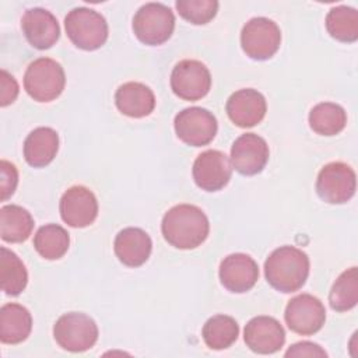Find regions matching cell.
Listing matches in <instances>:
<instances>
[{"mask_svg": "<svg viewBox=\"0 0 358 358\" xmlns=\"http://www.w3.org/2000/svg\"><path fill=\"white\" fill-rule=\"evenodd\" d=\"M0 105L7 106L13 103L18 95V84L13 76H10L6 70H1L0 77Z\"/></svg>", "mask_w": 358, "mask_h": 358, "instance_id": "cell-32", "label": "cell"}, {"mask_svg": "<svg viewBox=\"0 0 358 358\" xmlns=\"http://www.w3.org/2000/svg\"><path fill=\"white\" fill-rule=\"evenodd\" d=\"M259 278L257 263L245 253H232L220 264V281L231 292L243 294L252 289Z\"/></svg>", "mask_w": 358, "mask_h": 358, "instance_id": "cell-16", "label": "cell"}, {"mask_svg": "<svg viewBox=\"0 0 358 358\" xmlns=\"http://www.w3.org/2000/svg\"><path fill=\"white\" fill-rule=\"evenodd\" d=\"M285 357H327L326 351L310 341H301L296 344H292L287 352Z\"/></svg>", "mask_w": 358, "mask_h": 358, "instance_id": "cell-33", "label": "cell"}, {"mask_svg": "<svg viewBox=\"0 0 358 358\" xmlns=\"http://www.w3.org/2000/svg\"><path fill=\"white\" fill-rule=\"evenodd\" d=\"M0 282L4 294L17 296L28 282V273L21 259L7 248L0 249Z\"/></svg>", "mask_w": 358, "mask_h": 358, "instance_id": "cell-25", "label": "cell"}, {"mask_svg": "<svg viewBox=\"0 0 358 358\" xmlns=\"http://www.w3.org/2000/svg\"><path fill=\"white\" fill-rule=\"evenodd\" d=\"M227 113L239 127H253L263 120L267 110L266 98L257 90L243 88L235 91L227 101Z\"/></svg>", "mask_w": 358, "mask_h": 358, "instance_id": "cell-18", "label": "cell"}, {"mask_svg": "<svg viewBox=\"0 0 358 358\" xmlns=\"http://www.w3.org/2000/svg\"><path fill=\"white\" fill-rule=\"evenodd\" d=\"M267 282L277 291L289 294L301 289L309 275V257L295 246H281L264 262Z\"/></svg>", "mask_w": 358, "mask_h": 358, "instance_id": "cell-2", "label": "cell"}, {"mask_svg": "<svg viewBox=\"0 0 358 358\" xmlns=\"http://www.w3.org/2000/svg\"><path fill=\"white\" fill-rule=\"evenodd\" d=\"M173 124L178 138L192 147H201L211 143L218 127L215 116L200 106L180 110L175 116Z\"/></svg>", "mask_w": 358, "mask_h": 358, "instance_id": "cell-9", "label": "cell"}, {"mask_svg": "<svg viewBox=\"0 0 358 358\" xmlns=\"http://www.w3.org/2000/svg\"><path fill=\"white\" fill-rule=\"evenodd\" d=\"M69 39L83 50H96L108 39V24L103 15L87 7L69 11L64 18Z\"/></svg>", "mask_w": 358, "mask_h": 358, "instance_id": "cell-3", "label": "cell"}, {"mask_svg": "<svg viewBox=\"0 0 358 358\" xmlns=\"http://www.w3.org/2000/svg\"><path fill=\"white\" fill-rule=\"evenodd\" d=\"M59 150V136L52 127H36L24 141V158L34 168L49 165Z\"/></svg>", "mask_w": 358, "mask_h": 358, "instance_id": "cell-21", "label": "cell"}, {"mask_svg": "<svg viewBox=\"0 0 358 358\" xmlns=\"http://www.w3.org/2000/svg\"><path fill=\"white\" fill-rule=\"evenodd\" d=\"M326 29L336 41L355 42L358 39V11L348 6L333 7L326 17Z\"/></svg>", "mask_w": 358, "mask_h": 358, "instance_id": "cell-28", "label": "cell"}, {"mask_svg": "<svg viewBox=\"0 0 358 358\" xmlns=\"http://www.w3.org/2000/svg\"><path fill=\"white\" fill-rule=\"evenodd\" d=\"M62 220L73 228L91 225L98 215V201L95 194L85 186L69 187L59 204Z\"/></svg>", "mask_w": 358, "mask_h": 358, "instance_id": "cell-14", "label": "cell"}, {"mask_svg": "<svg viewBox=\"0 0 358 358\" xmlns=\"http://www.w3.org/2000/svg\"><path fill=\"white\" fill-rule=\"evenodd\" d=\"M66 76L63 67L53 59L39 57L29 63L24 74V88L38 102H50L64 90Z\"/></svg>", "mask_w": 358, "mask_h": 358, "instance_id": "cell-4", "label": "cell"}, {"mask_svg": "<svg viewBox=\"0 0 358 358\" xmlns=\"http://www.w3.org/2000/svg\"><path fill=\"white\" fill-rule=\"evenodd\" d=\"M192 173L196 185L201 190L217 192L228 185L232 175V166L224 152L218 150H207L196 158Z\"/></svg>", "mask_w": 358, "mask_h": 358, "instance_id": "cell-13", "label": "cell"}, {"mask_svg": "<svg viewBox=\"0 0 358 358\" xmlns=\"http://www.w3.org/2000/svg\"><path fill=\"white\" fill-rule=\"evenodd\" d=\"M357 190V175L344 162H330L324 165L316 179L319 197L329 204L347 203Z\"/></svg>", "mask_w": 358, "mask_h": 358, "instance_id": "cell-8", "label": "cell"}, {"mask_svg": "<svg viewBox=\"0 0 358 358\" xmlns=\"http://www.w3.org/2000/svg\"><path fill=\"white\" fill-rule=\"evenodd\" d=\"M268 161V145L266 140L255 133L239 136L231 147V165L241 175L252 176L260 173Z\"/></svg>", "mask_w": 358, "mask_h": 358, "instance_id": "cell-12", "label": "cell"}, {"mask_svg": "<svg viewBox=\"0 0 358 358\" xmlns=\"http://www.w3.org/2000/svg\"><path fill=\"white\" fill-rule=\"evenodd\" d=\"M164 239L176 249H194L208 236L210 222L201 208L178 204L169 208L161 224Z\"/></svg>", "mask_w": 358, "mask_h": 358, "instance_id": "cell-1", "label": "cell"}, {"mask_svg": "<svg viewBox=\"0 0 358 358\" xmlns=\"http://www.w3.org/2000/svg\"><path fill=\"white\" fill-rule=\"evenodd\" d=\"M32 330L29 310L20 303H6L0 309V340L4 344H18L27 340Z\"/></svg>", "mask_w": 358, "mask_h": 358, "instance_id": "cell-22", "label": "cell"}, {"mask_svg": "<svg viewBox=\"0 0 358 358\" xmlns=\"http://www.w3.org/2000/svg\"><path fill=\"white\" fill-rule=\"evenodd\" d=\"M243 340L253 352L273 354L284 345L285 331L277 319L256 316L246 323Z\"/></svg>", "mask_w": 358, "mask_h": 358, "instance_id": "cell-15", "label": "cell"}, {"mask_svg": "<svg viewBox=\"0 0 358 358\" xmlns=\"http://www.w3.org/2000/svg\"><path fill=\"white\" fill-rule=\"evenodd\" d=\"M281 43L278 25L266 17L249 20L241 32L242 50L253 60H267L273 57Z\"/></svg>", "mask_w": 358, "mask_h": 358, "instance_id": "cell-7", "label": "cell"}, {"mask_svg": "<svg viewBox=\"0 0 358 358\" xmlns=\"http://www.w3.org/2000/svg\"><path fill=\"white\" fill-rule=\"evenodd\" d=\"M175 29V15L169 7L161 3L141 6L133 17V31L137 39L145 45L157 46L166 42Z\"/></svg>", "mask_w": 358, "mask_h": 358, "instance_id": "cell-5", "label": "cell"}, {"mask_svg": "<svg viewBox=\"0 0 358 358\" xmlns=\"http://www.w3.org/2000/svg\"><path fill=\"white\" fill-rule=\"evenodd\" d=\"M347 124L345 110L333 102H320L309 112V126L320 136H336Z\"/></svg>", "mask_w": 358, "mask_h": 358, "instance_id": "cell-24", "label": "cell"}, {"mask_svg": "<svg viewBox=\"0 0 358 358\" xmlns=\"http://www.w3.org/2000/svg\"><path fill=\"white\" fill-rule=\"evenodd\" d=\"M329 302L333 310L347 312L355 308L358 302V270L357 267L347 268L331 285Z\"/></svg>", "mask_w": 358, "mask_h": 358, "instance_id": "cell-29", "label": "cell"}, {"mask_svg": "<svg viewBox=\"0 0 358 358\" xmlns=\"http://www.w3.org/2000/svg\"><path fill=\"white\" fill-rule=\"evenodd\" d=\"M113 249L120 263L127 267H138L148 260L152 242L150 235L141 228L129 227L116 235Z\"/></svg>", "mask_w": 358, "mask_h": 358, "instance_id": "cell-19", "label": "cell"}, {"mask_svg": "<svg viewBox=\"0 0 358 358\" xmlns=\"http://www.w3.org/2000/svg\"><path fill=\"white\" fill-rule=\"evenodd\" d=\"M32 229L34 218L28 210L17 204H8L0 208V235L4 242H24L29 238Z\"/></svg>", "mask_w": 358, "mask_h": 358, "instance_id": "cell-23", "label": "cell"}, {"mask_svg": "<svg viewBox=\"0 0 358 358\" xmlns=\"http://www.w3.org/2000/svg\"><path fill=\"white\" fill-rule=\"evenodd\" d=\"M201 334L208 348L225 350L236 341L239 336V326L231 316L215 315L204 323Z\"/></svg>", "mask_w": 358, "mask_h": 358, "instance_id": "cell-27", "label": "cell"}, {"mask_svg": "<svg viewBox=\"0 0 358 358\" xmlns=\"http://www.w3.org/2000/svg\"><path fill=\"white\" fill-rule=\"evenodd\" d=\"M56 343L67 351L83 352L98 340V326L85 313L69 312L62 315L53 326Z\"/></svg>", "mask_w": 358, "mask_h": 358, "instance_id": "cell-6", "label": "cell"}, {"mask_svg": "<svg viewBox=\"0 0 358 358\" xmlns=\"http://www.w3.org/2000/svg\"><path fill=\"white\" fill-rule=\"evenodd\" d=\"M18 183V172L17 168L3 159L0 162V199L4 201L7 200L10 196H13V193L15 192Z\"/></svg>", "mask_w": 358, "mask_h": 358, "instance_id": "cell-31", "label": "cell"}, {"mask_svg": "<svg viewBox=\"0 0 358 358\" xmlns=\"http://www.w3.org/2000/svg\"><path fill=\"white\" fill-rule=\"evenodd\" d=\"M115 103L123 115L138 119L148 116L154 110L155 96L145 84L129 81L116 90Z\"/></svg>", "mask_w": 358, "mask_h": 358, "instance_id": "cell-20", "label": "cell"}, {"mask_svg": "<svg viewBox=\"0 0 358 358\" xmlns=\"http://www.w3.org/2000/svg\"><path fill=\"white\" fill-rule=\"evenodd\" d=\"M69 232L57 224L41 227L34 236L35 250L46 260H57L63 257L69 249Z\"/></svg>", "mask_w": 358, "mask_h": 358, "instance_id": "cell-26", "label": "cell"}, {"mask_svg": "<svg viewBox=\"0 0 358 358\" xmlns=\"http://www.w3.org/2000/svg\"><path fill=\"white\" fill-rule=\"evenodd\" d=\"M21 28L29 45L39 50L52 48L60 36V27L56 17L41 7H34L24 13Z\"/></svg>", "mask_w": 358, "mask_h": 358, "instance_id": "cell-17", "label": "cell"}, {"mask_svg": "<svg viewBox=\"0 0 358 358\" xmlns=\"http://www.w3.org/2000/svg\"><path fill=\"white\" fill-rule=\"evenodd\" d=\"M171 88L185 101L201 99L211 88V74L201 62L185 59L172 70Z\"/></svg>", "mask_w": 358, "mask_h": 358, "instance_id": "cell-10", "label": "cell"}, {"mask_svg": "<svg viewBox=\"0 0 358 358\" xmlns=\"http://www.w3.org/2000/svg\"><path fill=\"white\" fill-rule=\"evenodd\" d=\"M284 319L294 333L310 336L324 324L326 309L319 298L310 294H301L288 301Z\"/></svg>", "mask_w": 358, "mask_h": 358, "instance_id": "cell-11", "label": "cell"}, {"mask_svg": "<svg viewBox=\"0 0 358 358\" xmlns=\"http://www.w3.org/2000/svg\"><path fill=\"white\" fill-rule=\"evenodd\" d=\"M175 6L179 15L194 25L210 22L218 11L215 0H178Z\"/></svg>", "mask_w": 358, "mask_h": 358, "instance_id": "cell-30", "label": "cell"}]
</instances>
